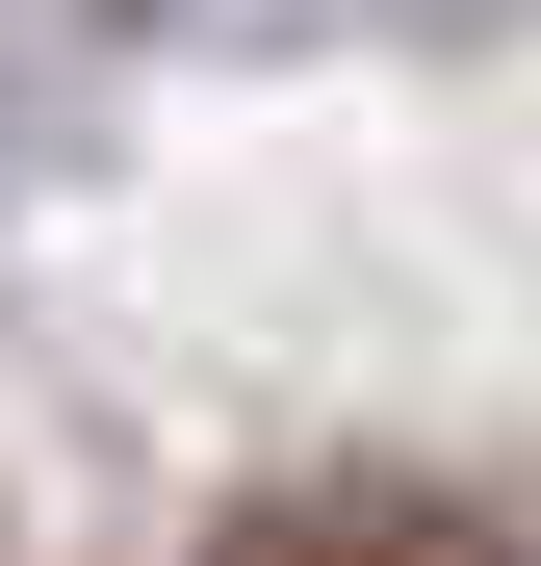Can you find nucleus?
Instances as JSON below:
<instances>
[{"mask_svg": "<svg viewBox=\"0 0 541 566\" xmlns=\"http://www.w3.org/2000/svg\"><path fill=\"white\" fill-rule=\"evenodd\" d=\"M207 566H516V541H490L465 490H258Z\"/></svg>", "mask_w": 541, "mask_h": 566, "instance_id": "f257e3e1", "label": "nucleus"}]
</instances>
